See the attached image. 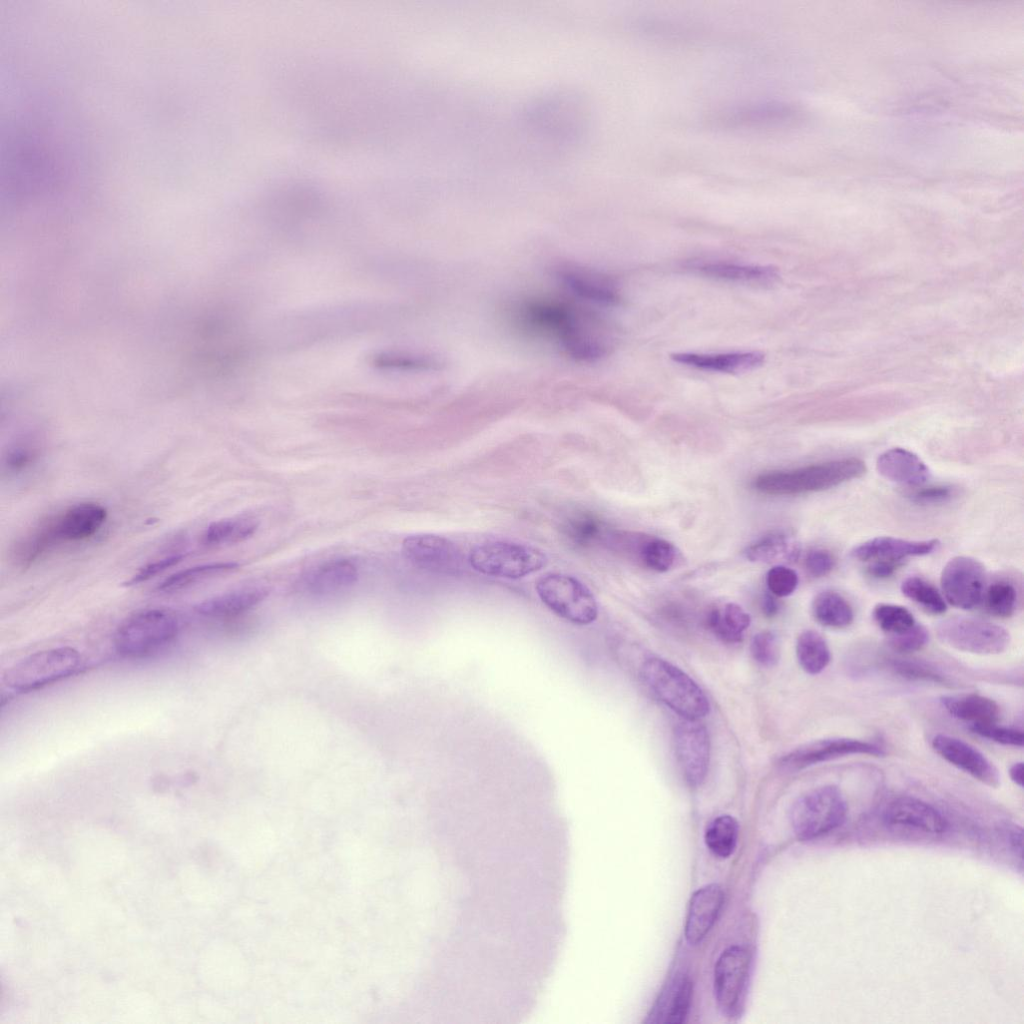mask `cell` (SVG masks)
I'll return each instance as SVG.
<instances>
[{
  "label": "cell",
  "instance_id": "1",
  "mask_svg": "<svg viewBox=\"0 0 1024 1024\" xmlns=\"http://www.w3.org/2000/svg\"><path fill=\"white\" fill-rule=\"evenodd\" d=\"M521 323L553 340L571 358L595 362L608 353L605 339L591 328V321L574 307L556 300H529L518 311Z\"/></svg>",
  "mask_w": 1024,
  "mask_h": 1024
},
{
  "label": "cell",
  "instance_id": "2",
  "mask_svg": "<svg viewBox=\"0 0 1024 1024\" xmlns=\"http://www.w3.org/2000/svg\"><path fill=\"white\" fill-rule=\"evenodd\" d=\"M107 510L97 502H81L39 522L19 537L11 549V559L19 568H28L54 547L93 537L104 525Z\"/></svg>",
  "mask_w": 1024,
  "mask_h": 1024
},
{
  "label": "cell",
  "instance_id": "3",
  "mask_svg": "<svg viewBox=\"0 0 1024 1024\" xmlns=\"http://www.w3.org/2000/svg\"><path fill=\"white\" fill-rule=\"evenodd\" d=\"M866 472L858 458H843L788 471H773L756 477L753 487L767 495H797L833 488L859 478Z\"/></svg>",
  "mask_w": 1024,
  "mask_h": 1024
},
{
  "label": "cell",
  "instance_id": "4",
  "mask_svg": "<svg viewBox=\"0 0 1024 1024\" xmlns=\"http://www.w3.org/2000/svg\"><path fill=\"white\" fill-rule=\"evenodd\" d=\"M641 676L654 694L687 720L705 717L710 710L707 696L685 672L660 658L646 660Z\"/></svg>",
  "mask_w": 1024,
  "mask_h": 1024
},
{
  "label": "cell",
  "instance_id": "5",
  "mask_svg": "<svg viewBox=\"0 0 1024 1024\" xmlns=\"http://www.w3.org/2000/svg\"><path fill=\"white\" fill-rule=\"evenodd\" d=\"M177 616L165 609H145L127 617L117 628L114 645L126 657H142L170 643L179 631Z\"/></svg>",
  "mask_w": 1024,
  "mask_h": 1024
},
{
  "label": "cell",
  "instance_id": "6",
  "mask_svg": "<svg viewBox=\"0 0 1024 1024\" xmlns=\"http://www.w3.org/2000/svg\"><path fill=\"white\" fill-rule=\"evenodd\" d=\"M847 814L846 800L834 785L814 788L792 806L790 821L800 840H812L840 827Z\"/></svg>",
  "mask_w": 1024,
  "mask_h": 1024
},
{
  "label": "cell",
  "instance_id": "7",
  "mask_svg": "<svg viewBox=\"0 0 1024 1024\" xmlns=\"http://www.w3.org/2000/svg\"><path fill=\"white\" fill-rule=\"evenodd\" d=\"M468 561L479 573L518 579L543 568L547 564V556L529 545L494 541L475 546Z\"/></svg>",
  "mask_w": 1024,
  "mask_h": 1024
},
{
  "label": "cell",
  "instance_id": "8",
  "mask_svg": "<svg viewBox=\"0 0 1024 1024\" xmlns=\"http://www.w3.org/2000/svg\"><path fill=\"white\" fill-rule=\"evenodd\" d=\"M536 591L541 601L560 618L587 625L598 615V605L590 589L577 578L549 573L538 579Z\"/></svg>",
  "mask_w": 1024,
  "mask_h": 1024
},
{
  "label": "cell",
  "instance_id": "9",
  "mask_svg": "<svg viewBox=\"0 0 1024 1024\" xmlns=\"http://www.w3.org/2000/svg\"><path fill=\"white\" fill-rule=\"evenodd\" d=\"M80 664L79 653L71 647L36 652L10 667L4 674L5 685L27 692L74 673Z\"/></svg>",
  "mask_w": 1024,
  "mask_h": 1024
},
{
  "label": "cell",
  "instance_id": "10",
  "mask_svg": "<svg viewBox=\"0 0 1024 1024\" xmlns=\"http://www.w3.org/2000/svg\"><path fill=\"white\" fill-rule=\"evenodd\" d=\"M936 635L946 646L978 655L1003 653L1010 644L1009 632L1002 626L964 616L950 617L938 623Z\"/></svg>",
  "mask_w": 1024,
  "mask_h": 1024
},
{
  "label": "cell",
  "instance_id": "11",
  "mask_svg": "<svg viewBox=\"0 0 1024 1024\" xmlns=\"http://www.w3.org/2000/svg\"><path fill=\"white\" fill-rule=\"evenodd\" d=\"M797 112L779 101H749L718 110L709 125L729 131H770L789 126Z\"/></svg>",
  "mask_w": 1024,
  "mask_h": 1024
},
{
  "label": "cell",
  "instance_id": "12",
  "mask_svg": "<svg viewBox=\"0 0 1024 1024\" xmlns=\"http://www.w3.org/2000/svg\"><path fill=\"white\" fill-rule=\"evenodd\" d=\"M751 964L749 951L741 946L724 950L715 964L714 992L720 1011L727 1016L739 1013L746 991Z\"/></svg>",
  "mask_w": 1024,
  "mask_h": 1024
},
{
  "label": "cell",
  "instance_id": "13",
  "mask_svg": "<svg viewBox=\"0 0 1024 1024\" xmlns=\"http://www.w3.org/2000/svg\"><path fill=\"white\" fill-rule=\"evenodd\" d=\"M884 749L878 744L859 739L834 737L803 744L784 755L779 765L795 772L807 767L850 755L881 757Z\"/></svg>",
  "mask_w": 1024,
  "mask_h": 1024
},
{
  "label": "cell",
  "instance_id": "14",
  "mask_svg": "<svg viewBox=\"0 0 1024 1024\" xmlns=\"http://www.w3.org/2000/svg\"><path fill=\"white\" fill-rule=\"evenodd\" d=\"M985 569L976 559L957 556L950 559L941 573V587L949 604L960 609H972L983 600Z\"/></svg>",
  "mask_w": 1024,
  "mask_h": 1024
},
{
  "label": "cell",
  "instance_id": "15",
  "mask_svg": "<svg viewBox=\"0 0 1024 1024\" xmlns=\"http://www.w3.org/2000/svg\"><path fill=\"white\" fill-rule=\"evenodd\" d=\"M674 749L680 770L691 786L700 785L706 778L710 741L707 729L697 720L679 722L673 732Z\"/></svg>",
  "mask_w": 1024,
  "mask_h": 1024
},
{
  "label": "cell",
  "instance_id": "16",
  "mask_svg": "<svg viewBox=\"0 0 1024 1024\" xmlns=\"http://www.w3.org/2000/svg\"><path fill=\"white\" fill-rule=\"evenodd\" d=\"M404 556L420 569L438 574H457L463 568V555L449 539L434 534H416L402 543Z\"/></svg>",
  "mask_w": 1024,
  "mask_h": 1024
},
{
  "label": "cell",
  "instance_id": "17",
  "mask_svg": "<svg viewBox=\"0 0 1024 1024\" xmlns=\"http://www.w3.org/2000/svg\"><path fill=\"white\" fill-rule=\"evenodd\" d=\"M932 747L944 760L990 787L1000 785L997 767L976 747L945 734L932 739Z\"/></svg>",
  "mask_w": 1024,
  "mask_h": 1024
},
{
  "label": "cell",
  "instance_id": "18",
  "mask_svg": "<svg viewBox=\"0 0 1024 1024\" xmlns=\"http://www.w3.org/2000/svg\"><path fill=\"white\" fill-rule=\"evenodd\" d=\"M883 820L892 826L906 827L927 834H941L947 827L945 818L937 809L910 796H902L889 802L883 811Z\"/></svg>",
  "mask_w": 1024,
  "mask_h": 1024
},
{
  "label": "cell",
  "instance_id": "19",
  "mask_svg": "<svg viewBox=\"0 0 1024 1024\" xmlns=\"http://www.w3.org/2000/svg\"><path fill=\"white\" fill-rule=\"evenodd\" d=\"M686 268L704 277L745 284H772L778 271L770 265L742 264L728 261L693 260Z\"/></svg>",
  "mask_w": 1024,
  "mask_h": 1024
},
{
  "label": "cell",
  "instance_id": "20",
  "mask_svg": "<svg viewBox=\"0 0 1024 1024\" xmlns=\"http://www.w3.org/2000/svg\"><path fill=\"white\" fill-rule=\"evenodd\" d=\"M723 900V891L717 884L703 886L693 893L685 922V937L690 944L703 940L717 919Z\"/></svg>",
  "mask_w": 1024,
  "mask_h": 1024
},
{
  "label": "cell",
  "instance_id": "21",
  "mask_svg": "<svg viewBox=\"0 0 1024 1024\" xmlns=\"http://www.w3.org/2000/svg\"><path fill=\"white\" fill-rule=\"evenodd\" d=\"M674 362L701 370L740 373L760 367L765 355L759 351H736L726 353L678 352L670 355Z\"/></svg>",
  "mask_w": 1024,
  "mask_h": 1024
},
{
  "label": "cell",
  "instance_id": "22",
  "mask_svg": "<svg viewBox=\"0 0 1024 1024\" xmlns=\"http://www.w3.org/2000/svg\"><path fill=\"white\" fill-rule=\"evenodd\" d=\"M556 275L560 282L578 298L602 305L613 306L619 302V294L606 278L578 267L562 266Z\"/></svg>",
  "mask_w": 1024,
  "mask_h": 1024
},
{
  "label": "cell",
  "instance_id": "23",
  "mask_svg": "<svg viewBox=\"0 0 1024 1024\" xmlns=\"http://www.w3.org/2000/svg\"><path fill=\"white\" fill-rule=\"evenodd\" d=\"M939 546L936 539L909 541L894 537H875L856 546L851 555L861 561H902L911 556H924Z\"/></svg>",
  "mask_w": 1024,
  "mask_h": 1024
},
{
  "label": "cell",
  "instance_id": "24",
  "mask_svg": "<svg viewBox=\"0 0 1024 1024\" xmlns=\"http://www.w3.org/2000/svg\"><path fill=\"white\" fill-rule=\"evenodd\" d=\"M268 594L263 587L242 588L206 599L195 607V611L209 619H230L253 609Z\"/></svg>",
  "mask_w": 1024,
  "mask_h": 1024
},
{
  "label": "cell",
  "instance_id": "25",
  "mask_svg": "<svg viewBox=\"0 0 1024 1024\" xmlns=\"http://www.w3.org/2000/svg\"><path fill=\"white\" fill-rule=\"evenodd\" d=\"M692 983L684 974H676L663 988L648 1015L649 1023L679 1024L688 1013Z\"/></svg>",
  "mask_w": 1024,
  "mask_h": 1024
},
{
  "label": "cell",
  "instance_id": "26",
  "mask_svg": "<svg viewBox=\"0 0 1024 1024\" xmlns=\"http://www.w3.org/2000/svg\"><path fill=\"white\" fill-rule=\"evenodd\" d=\"M876 469L887 480L903 485H921L929 478L925 463L915 453L899 447L879 455Z\"/></svg>",
  "mask_w": 1024,
  "mask_h": 1024
},
{
  "label": "cell",
  "instance_id": "27",
  "mask_svg": "<svg viewBox=\"0 0 1024 1024\" xmlns=\"http://www.w3.org/2000/svg\"><path fill=\"white\" fill-rule=\"evenodd\" d=\"M358 578L357 565L348 559L326 562L311 570L303 581L305 590L314 595H327L352 586Z\"/></svg>",
  "mask_w": 1024,
  "mask_h": 1024
},
{
  "label": "cell",
  "instance_id": "28",
  "mask_svg": "<svg viewBox=\"0 0 1024 1024\" xmlns=\"http://www.w3.org/2000/svg\"><path fill=\"white\" fill-rule=\"evenodd\" d=\"M941 703L951 716L972 724L996 723L999 718L997 703L979 694L947 695Z\"/></svg>",
  "mask_w": 1024,
  "mask_h": 1024
},
{
  "label": "cell",
  "instance_id": "29",
  "mask_svg": "<svg viewBox=\"0 0 1024 1024\" xmlns=\"http://www.w3.org/2000/svg\"><path fill=\"white\" fill-rule=\"evenodd\" d=\"M238 566L235 562H213L192 566L170 575L159 584L157 589L161 593H176L230 573Z\"/></svg>",
  "mask_w": 1024,
  "mask_h": 1024
},
{
  "label": "cell",
  "instance_id": "30",
  "mask_svg": "<svg viewBox=\"0 0 1024 1024\" xmlns=\"http://www.w3.org/2000/svg\"><path fill=\"white\" fill-rule=\"evenodd\" d=\"M799 553L798 542L783 533L765 536L744 551L745 557L749 561L762 563L791 562L798 558Z\"/></svg>",
  "mask_w": 1024,
  "mask_h": 1024
},
{
  "label": "cell",
  "instance_id": "31",
  "mask_svg": "<svg viewBox=\"0 0 1024 1024\" xmlns=\"http://www.w3.org/2000/svg\"><path fill=\"white\" fill-rule=\"evenodd\" d=\"M812 613L819 624L829 628L848 627L854 619L849 602L835 591L820 592L813 600Z\"/></svg>",
  "mask_w": 1024,
  "mask_h": 1024
},
{
  "label": "cell",
  "instance_id": "32",
  "mask_svg": "<svg viewBox=\"0 0 1024 1024\" xmlns=\"http://www.w3.org/2000/svg\"><path fill=\"white\" fill-rule=\"evenodd\" d=\"M707 621L710 629L723 641L737 643L742 641L751 618L738 604L727 603L722 610L710 611Z\"/></svg>",
  "mask_w": 1024,
  "mask_h": 1024
},
{
  "label": "cell",
  "instance_id": "33",
  "mask_svg": "<svg viewBox=\"0 0 1024 1024\" xmlns=\"http://www.w3.org/2000/svg\"><path fill=\"white\" fill-rule=\"evenodd\" d=\"M258 523L248 517H234L211 523L202 535V541L209 546H222L242 542L257 530Z\"/></svg>",
  "mask_w": 1024,
  "mask_h": 1024
},
{
  "label": "cell",
  "instance_id": "34",
  "mask_svg": "<svg viewBox=\"0 0 1024 1024\" xmlns=\"http://www.w3.org/2000/svg\"><path fill=\"white\" fill-rule=\"evenodd\" d=\"M796 655L802 669L811 675L822 672L831 659L826 640L815 630H805L798 636Z\"/></svg>",
  "mask_w": 1024,
  "mask_h": 1024
},
{
  "label": "cell",
  "instance_id": "35",
  "mask_svg": "<svg viewBox=\"0 0 1024 1024\" xmlns=\"http://www.w3.org/2000/svg\"><path fill=\"white\" fill-rule=\"evenodd\" d=\"M738 823L730 815H721L709 823L705 831V843L716 856L729 857L737 843Z\"/></svg>",
  "mask_w": 1024,
  "mask_h": 1024
},
{
  "label": "cell",
  "instance_id": "36",
  "mask_svg": "<svg viewBox=\"0 0 1024 1024\" xmlns=\"http://www.w3.org/2000/svg\"><path fill=\"white\" fill-rule=\"evenodd\" d=\"M41 455V444L34 438H22L8 446L2 457V468L8 474L30 469Z\"/></svg>",
  "mask_w": 1024,
  "mask_h": 1024
},
{
  "label": "cell",
  "instance_id": "37",
  "mask_svg": "<svg viewBox=\"0 0 1024 1024\" xmlns=\"http://www.w3.org/2000/svg\"><path fill=\"white\" fill-rule=\"evenodd\" d=\"M901 591L907 598L932 614H942L947 609L944 598L938 590L920 577L906 578L901 584Z\"/></svg>",
  "mask_w": 1024,
  "mask_h": 1024
},
{
  "label": "cell",
  "instance_id": "38",
  "mask_svg": "<svg viewBox=\"0 0 1024 1024\" xmlns=\"http://www.w3.org/2000/svg\"><path fill=\"white\" fill-rule=\"evenodd\" d=\"M873 617L880 629L888 635L902 633L916 624L912 613L896 604H877L873 610Z\"/></svg>",
  "mask_w": 1024,
  "mask_h": 1024
},
{
  "label": "cell",
  "instance_id": "39",
  "mask_svg": "<svg viewBox=\"0 0 1024 1024\" xmlns=\"http://www.w3.org/2000/svg\"><path fill=\"white\" fill-rule=\"evenodd\" d=\"M984 602L986 609L998 617H1010L1017 606V591L1015 586L1005 580L992 583L984 591Z\"/></svg>",
  "mask_w": 1024,
  "mask_h": 1024
},
{
  "label": "cell",
  "instance_id": "40",
  "mask_svg": "<svg viewBox=\"0 0 1024 1024\" xmlns=\"http://www.w3.org/2000/svg\"><path fill=\"white\" fill-rule=\"evenodd\" d=\"M889 666L895 674L908 680L951 685V680L947 676L924 662L909 659H891Z\"/></svg>",
  "mask_w": 1024,
  "mask_h": 1024
},
{
  "label": "cell",
  "instance_id": "41",
  "mask_svg": "<svg viewBox=\"0 0 1024 1024\" xmlns=\"http://www.w3.org/2000/svg\"><path fill=\"white\" fill-rule=\"evenodd\" d=\"M640 555L650 569L666 572L674 566L677 551L675 546L666 540L652 539L642 545Z\"/></svg>",
  "mask_w": 1024,
  "mask_h": 1024
},
{
  "label": "cell",
  "instance_id": "42",
  "mask_svg": "<svg viewBox=\"0 0 1024 1024\" xmlns=\"http://www.w3.org/2000/svg\"><path fill=\"white\" fill-rule=\"evenodd\" d=\"M753 659L765 667L774 666L779 660V642L776 634L766 630L757 633L750 645Z\"/></svg>",
  "mask_w": 1024,
  "mask_h": 1024
},
{
  "label": "cell",
  "instance_id": "43",
  "mask_svg": "<svg viewBox=\"0 0 1024 1024\" xmlns=\"http://www.w3.org/2000/svg\"><path fill=\"white\" fill-rule=\"evenodd\" d=\"M377 365L398 370L425 371L439 368L434 359L406 354H385L376 357Z\"/></svg>",
  "mask_w": 1024,
  "mask_h": 1024
},
{
  "label": "cell",
  "instance_id": "44",
  "mask_svg": "<svg viewBox=\"0 0 1024 1024\" xmlns=\"http://www.w3.org/2000/svg\"><path fill=\"white\" fill-rule=\"evenodd\" d=\"M970 729L979 736L994 741L996 743L1022 747L1024 744V734L1022 730L998 726L996 723H985V724H972Z\"/></svg>",
  "mask_w": 1024,
  "mask_h": 1024
},
{
  "label": "cell",
  "instance_id": "45",
  "mask_svg": "<svg viewBox=\"0 0 1024 1024\" xmlns=\"http://www.w3.org/2000/svg\"><path fill=\"white\" fill-rule=\"evenodd\" d=\"M888 636L889 645L899 653H912L921 650L929 640L927 630L917 623L902 633Z\"/></svg>",
  "mask_w": 1024,
  "mask_h": 1024
},
{
  "label": "cell",
  "instance_id": "46",
  "mask_svg": "<svg viewBox=\"0 0 1024 1024\" xmlns=\"http://www.w3.org/2000/svg\"><path fill=\"white\" fill-rule=\"evenodd\" d=\"M766 582L773 595L785 597L792 594L797 588L798 575L791 568L776 565L768 571Z\"/></svg>",
  "mask_w": 1024,
  "mask_h": 1024
},
{
  "label": "cell",
  "instance_id": "47",
  "mask_svg": "<svg viewBox=\"0 0 1024 1024\" xmlns=\"http://www.w3.org/2000/svg\"><path fill=\"white\" fill-rule=\"evenodd\" d=\"M185 558L184 554H172L164 556L157 560L151 561L140 567L127 581V585H136L142 582H146L157 575L163 573L170 567L177 565Z\"/></svg>",
  "mask_w": 1024,
  "mask_h": 1024
},
{
  "label": "cell",
  "instance_id": "48",
  "mask_svg": "<svg viewBox=\"0 0 1024 1024\" xmlns=\"http://www.w3.org/2000/svg\"><path fill=\"white\" fill-rule=\"evenodd\" d=\"M835 564L832 554L825 549L811 550L805 559L807 571L813 577H823L831 572Z\"/></svg>",
  "mask_w": 1024,
  "mask_h": 1024
},
{
  "label": "cell",
  "instance_id": "49",
  "mask_svg": "<svg viewBox=\"0 0 1024 1024\" xmlns=\"http://www.w3.org/2000/svg\"><path fill=\"white\" fill-rule=\"evenodd\" d=\"M952 489L947 486H931L918 490L912 500L921 504H932L945 501L951 497Z\"/></svg>",
  "mask_w": 1024,
  "mask_h": 1024
},
{
  "label": "cell",
  "instance_id": "50",
  "mask_svg": "<svg viewBox=\"0 0 1024 1024\" xmlns=\"http://www.w3.org/2000/svg\"><path fill=\"white\" fill-rule=\"evenodd\" d=\"M1003 838L1013 856L1022 866L1023 833L1022 828L1014 824H1006L1002 828Z\"/></svg>",
  "mask_w": 1024,
  "mask_h": 1024
},
{
  "label": "cell",
  "instance_id": "51",
  "mask_svg": "<svg viewBox=\"0 0 1024 1024\" xmlns=\"http://www.w3.org/2000/svg\"><path fill=\"white\" fill-rule=\"evenodd\" d=\"M572 531L574 537H577L580 541L587 542L596 538L600 532V527L594 519L584 518L572 525Z\"/></svg>",
  "mask_w": 1024,
  "mask_h": 1024
},
{
  "label": "cell",
  "instance_id": "52",
  "mask_svg": "<svg viewBox=\"0 0 1024 1024\" xmlns=\"http://www.w3.org/2000/svg\"><path fill=\"white\" fill-rule=\"evenodd\" d=\"M901 565L902 561L876 560L868 567L867 572L875 578H887Z\"/></svg>",
  "mask_w": 1024,
  "mask_h": 1024
},
{
  "label": "cell",
  "instance_id": "53",
  "mask_svg": "<svg viewBox=\"0 0 1024 1024\" xmlns=\"http://www.w3.org/2000/svg\"><path fill=\"white\" fill-rule=\"evenodd\" d=\"M1009 775L1011 780L1018 785L1023 787L1024 784V766L1022 762L1014 763L1009 769Z\"/></svg>",
  "mask_w": 1024,
  "mask_h": 1024
},
{
  "label": "cell",
  "instance_id": "54",
  "mask_svg": "<svg viewBox=\"0 0 1024 1024\" xmlns=\"http://www.w3.org/2000/svg\"><path fill=\"white\" fill-rule=\"evenodd\" d=\"M762 610L766 616H774L778 612V603L774 597L766 594L762 599Z\"/></svg>",
  "mask_w": 1024,
  "mask_h": 1024
}]
</instances>
